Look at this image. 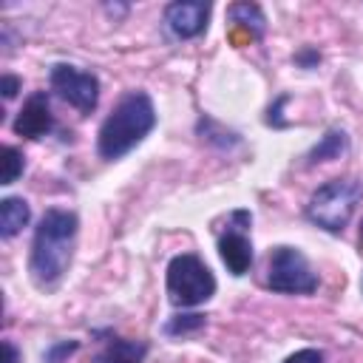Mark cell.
Wrapping results in <instances>:
<instances>
[{"mask_svg":"<svg viewBox=\"0 0 363 363\" xmlns=\"http://www.w3.org/2000/svg\"><path fill=\"white\" fill-rule=\"evenodd\" d=\"M77 233H79V218L74 210L48 207L43 213L40 224L34 227L31 252H28V275L37 289L51 292L60 286V281L65 278L74 261Z\"/></svg>","mask_w":363,"mask_h":363,"instance_id":"6da1fadb","label":"cell"},{"mask_svg":"<svg viewBox=\"0 0 363 363\" xmlns=\"http://www.w3.org/2000/svg\"><path fill=\"white\" fill-rule=\"evenodd\" d=\"M156 105L147 91H128L111 108L96 130V153L105 162H116L128 156L136 145H142L156 128Z\"/></svg>","mask_w":363,"mask_h":363,"instance_id":"7a4b0ae2","label":"cell"},{"mask_svg":"<svg viewBox=\"0 0 363 363\" xmlns=\"http://www.w3.org/2000/svg\"><path fill=\"white\" fill-rule=\"evenodd\" d=\"M360 199H363V182L360 179H352V176H346V179H329V182H323L309 196V201L303 207V216L315 227L337 235L352 221Z\"/></svg>","mask_w":363,"mask_h":363,"instance_id":"3957f363","label":"cell"},{"mask_svg":"<svg viewBox=\"0 0 363 363\" xmlns=\"http://www.w3.org/2000/svg\"><path fill=\"white\" fill-rule=\"evenodd\" d=\"M216 275L196 252H179L170 258L164 272V289L173 306L193 309L216 295Z\"/></svg>","mask_w":363,"mask_h":363,"instance_id":"277c9868","label":"cell"},{"mask_svg":"<svg viewBox=\"0 0 363 363\" xmlns=\"http://www.w3.org/2000/svg\"><path fill=\"white\" fill-rule=\"evenodd\" d=\"M318 272L298 247L278 244L269 252L267 286L278 295H312L318 289Z\"/></svg>","mask_w":363,"mask_h":363,"instance_id":"5b68a950","label":"cell"},{"mask_svg":"<svg viewBox=\"0 0 363 363\" xmlns=\"http://www.w3.org/2000/svg\"><path fill=\"white\" fill-rule=\"evenodd\" d=\"M51 91L65 99L71 108H77L82 116H88L99 102V77L94 71H85L71 62H57L48 71Z\"/></svg>","mask_w":363,"mask_h":363,"instance_id":"8992f818","label":"cell"},{"mask_svg":"<svg viewBox=\"0 0 363 363\" xmlns=\"http://www.w3.org/2000/svg\"><path fill=\"white\" fill-rule=\"evenodd\" d=\"M250 224H252L250 210H235L230 216L224 233L218 235V255H221L224 267L230 269V275H235V278L247 275L255 261L252 241H250Z\"/></svg>","mask_w":363,"mask_h":363,"instance_id":"52a82bcc","label":"cell"},{"mask_svg":"<svg viewBox=\"0 0 363 363\" xmlns=\"http://www.w3.org/2000/svg\"><path fill=\"white\" fill-rule=\"evenodd\" d=\"M213 6L210 3H199V0H176L164 6L162 23L164 28L176 37V40H193L199 34L207 31V20H210Z\"/></svg>","mask_w":363,"mask_h":363,"instance_id":"ba28073f","label":"cell"},{"mask_svg":"<svg viewBox=\"0 0 363 363\" xmlns=\"http://www.w3.org/2000/svg\"><path fill=\"white\" fill-rule=\"evenodd\" d=\"M11 128H14L17 136H26V139H40V136L51 133V128H54V113H51L48 94H45V91L31 94V96L23 102V108L17 111Z\"/></svg>","mask_w":363,"mask_h":363,"instance_id":"9c48e42d","label":"cell"},{"mask_svg":"<svg viewBox=\"0 0 363 363\" xmlns=\"http://www.w3.org/2000/svg\"><path fill=\"white\" fill-rule=\"evenodd\" d=\"M102 335V349L96 352L94 363H145L147 357V343L145 340H133V337H119L111 329L96 332Z\"/></svg>","mask_w":363,"mask_h":363,"instance_id":"30bf717a","label":"cell"},{"mask_svg":"<svg viewBox=\"0 0 363 363\" xmlns=\"http://www.w3.org/2000/svg\"><path fill=\"white\" fill-rule=\"evenodd\" d=\"M31 221V207L23 196H6L0 201V238H14Z\"/></svg>","mask_w":363,"mask_h":363,"instance_id":"8fae6325","label":"cell"},{"mask_svg":"<svg viewBox=\"0 0 363 363\" xmlns=\"http://www.w3.org/2000/svg\"><path fill=\"white\" fill-rule=\"evenodd\" d=\"M346 150H349V136H346V130H343V128H329V130L318 139V145L309 147L306 164L312 167V164H320V162H329V159H340Z\"/></svg>","mask_w":363,"mask_h":363,"instance_id":"7c38bea8","label":"cell"},{"mask_svg":"<svg viewBox=\"0 0 363 363\" xmlns=\"http://www.w3.org/2000/svg\"><path fill=\"white\" fill-rule=\"evenodd\" d=\"M227 20L241 26L252 40H261L267 31V17H264V9L258 3H233L227 9Z\"/></svg>","mask_w":363,"mask_h":363,"instance_id":"4fadbf2b","label":"cell"},{"mask_svg":"<svg viewBox=\"0 0 363 363\" xmlns=\"http://www.w3.org/2000/svg\"><path fill=\"white\" fill-rule=\"evenodd\" d=\"M204 326V315L199 312H179L164 323V335L167 337H184V335H196Z\"/></svg>","mask_w":363,"mask_h":363,"instance_id":"5bb4252c","label":"cell"},{"mask_svg":"<svg viewBox=\"0 0 363 363\" xmlns=\"http://www.w3.org/2000/svg\"><path fill=\"white\" fill-rule=\"evenodd\" d=\"M26 170V162H23V153L11 145L3 147V170H0V184H14Z\"/></svg>","mask_w":363,"mask_h":363,"instance_id":"9a60e30c","label":"cell"},{"mask_svg":"<svg viewBox=\"0 0 363 363\" xmlns=\"http://www.w3.org/2000/svg\"><path fill=\"white\" fill-rule=\"evenodd\" d=\"M77 349H79V340H57V343H51L45 349L43 363H65Z\"/></svg>","mask_w":363,"mask_h":363,"instance_id":"2e32d148","label":"cell"},{"mask_svg":"<svg viewBox=\"0 0 363 363\" xmlns=\"http://www.w3.org/2000/svg\"><path fill=\"white\" fill-rule=\"evenodd\" d=\"M281 363H326V357H323V352H320V349L306 346V349H298V352L286 354Z\"/></svg>","mask_w":363,"mask_h":363,"instance_id":"e0dca14e","label":"cell"},{"mask_svg":"<svg viewBox=\"0 0 363 363\" xmlns=\"http://www.w3.org/2000/svg\"><path fill=\"white\" fill-rule=\"evenodd\" d=\"M20 77H14V74H3V79H0V91H3V99H11L17 91H20Z\"/></svg>","mask_w":363,"mask_h":363,"instance_id":"ac0fdd59","label":"cell"},{"mask_svg":"<svg viewBox=\"0 0 363 363\" xmlns=\"http://www.w3.org/2000/svg\"><path fill=\"white\" fill-rule=\"evenodd\" d=\"M295 62H298V65H303V68H315V65L320 62V54H318L315 48H303V51L295 57Z\"/></svg>","mask_w":363,"mask_h":363,"instance_id":"d6986e66","label":"cell"},{"mask_svg":"<svg viewBox=\"0 0 363 363\" xmlns=\"http://www.w3.org/2000/svg\"><path fill=\"white\" fill-rule=\"evenodd\" d=\"M286 102V96H278V102L269 108V116H267V125H272V128H286V122L281 119V105Z\"/></svg>","mask_w":363,"mask_h":363,"instance_id":"ffe728a7","label":"cell"},{"mask_svg":"<svg viewBox=\"0 0 363 363\" xmlns=\"http://www.w3.org/2000/svg\"><path fill=\"white\" fill-rule=\"evenodd\" d=\"M3 352H6V363H20V349L11 340L3 343Z\"/></svg>","mask_w":363,"mask_h":363,"instance_id":"44dd1931","label":"cell"},{"mask_svg":"<svg viewBox=\"0 0 363 363\" xmlns=\"http://www.w3.org/2000/svg\"><path fill=\"white\" fill-rule=\"evenodd\" d=\"M360 247H363V227H360Z\"/></svg>","mask_w":363,"mask_h":363,"instance_id":"7402d4cb","label":"cell"},{"mask_svg":"<svg viewBox=\"0 0 363 363\" xmlns=\"http://www.w3.org/2000/svg\"><path fill=\"white\" fill-rule=\"evenodd\" d=\"M360 284H363V281H360Z\"/></svg>","mask_w":363,"mask_h":363,"instance_id":"603a6c76","label":"cell"}]
</instances>
